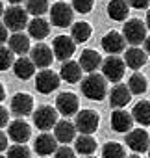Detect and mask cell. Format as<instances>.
Returning <instances> with one entry per match:
<instances>
[{
	"label": "cell",
	"mask_w": 150,
	"mask_h": 158,
	"mask_svg": "<svg viewBox=\"0 0 150 158\" xmlns=\"http://www.w3.org/2000/svg\"><path fill=\"white\" fill-rule=\"evenodd\" d=\"M82 93L89 101H104L108 95V80L104 74L89 73L82 80Z\"/></svg>",
	"instance_id": "1"
},
{
	"label": "cell",
	"mask_w": 150,
	"mask_h": 158,
	"mask_svg": "<svg viewBox=\"0 0 150 158\" xmlns=\"http://www.w3.org/2000/svg\"><path fill=\"white\" fill-rule=\"evenodd\" d=\"M28 11H26V8H21V6H11V8H8L6 11H4V15H2V23L6 24V28L8 30H11V32H22L24 28H28V24H30V21H28Z\"/></svg>",
	"instance_id": "2"
},
{
	"label": "cell",
	"mask_w": 150,
	"mask_h": 158,
	"mask_svg": "<svg viewBox=\"0 0 150 158\" xmlns=\"http://www.w3.org/2000/svg\"><path fill=\"white\" fill-rule=\"evenodd\" d=\"M126 61L122 58H119L117 54H109L104 61H102V74L106 76V80L119 84L124 76V69H126Z\"/></svg>",
	"instance_id": "3"
},
{
	"label": "cell",
	"mask_w": 150,
	"mask_h": 158,
	"mask_svg": "<svg viewBox=\"0 0 150 158\" xmlns=\"http://www.w3.org/2000/svg\"><path fill=\"white\" fill-rule=\"evenodd\" d=\"M122 35H124L126 43H130L132 47H137V45L144 43V39L148 37L146 35V23H143L139 19L126 21L124 28H122Z\"/></svg>",
	"instance_id": "4"
},
{
	"label": "cell",
	"mask_w": 150,
	"mask_h": 158,
	"mask_svg": "<svg viewBox=\"0 0 150 158\" xmlns=\"http://www.w3.org/2000/svg\"><path fill=\"white\" fill-rule=\"evenodd\" d=\"M74 19V8L67 2H56L50 6V23L57 28H67L72 24Z\"/></svg>",
	"instance_id": "5"
},
{
	"label": "cell",
	"mask_w": 150,
	"mask_h": 158,
	"mask_svg": "<svg viewBox=\"0 0 150 158\" xmlns=\"http://www.w3.org/2000/svg\"><path fill=\"white\" fill-rule=\"evenodd\" d=\"M57 108H54V106H48V104H45V106H39L35 112H34V123H35V127L39 128V130H43V132H46V130H50V128H54L56 125H57Z\"/></svg>",
	"instance_id": "6"
},
{
	"label": "cell",
	"mask_w": 150,
	"mask_h": 158,
	"mask_svg": "<svg viewBox=\"0 0 150 158\" xmlns=\"http://www.w3.org/2000/svg\"><path fill=\"white\" fill-rule=\"evenodd\" d=\"M59 82H61V76L56 74L52 69H41L35 76V88L43 95H48V93L56 91L59 88Z\"/></svg>",
	"instance_id": "7"
},
{
	"label": "cell",
	"mask_w": 150,
	"mask_h": 158,
	"mask_svg": "<svg viewBox=\"0 0 150 158\" xmlns=\"http://www.w3.org/2000/svg\"><path fill=\"white\" fill-rule=\"evenodd\" d=\"M100 123V115L95 110H82L76 114V119H74V125H76L80 134H93L97 132Z\"/></svg>",
	"instance_id": "8"
},
{
	"label": "cell",
	"mask_w": 150,
	"mask_h": 158,
	"mask_svg": "<svg viewBox=\"0 0 150 158\" xmlns=\"http://www.w3.org/2000/svg\"><path fill=\"white\" fill-rule=\"evenodd\" d=\"M52 50H54V56L59 61H67V60H70L74 50H76V41L70 35H57L52 41Z\"/></svg>",
	"instance_id": "9"
},
{
	"label": "cell",
	"mask_w": 150,
	"mask_h": 158,
	"mask_svg": "<svg viewBox=\"0 0 150 158\" xmlns=\"http://www.w3.org/2000/svg\"><path fill=\"white\" fill-rule=\"evenodd\" d=\"M126 145H128L133 152H137V154L148 152V149H150V136H148V132L143 130V128H133V130H130L128 136H126Z\"/></svg>",
	"instance_id": "10"
},
{
	"label": "cell",
	"mask_w": 150,
	"mask_h": 158,
	"mask_svg": "<svg viewBox=\"0 0 150 158\" xmlns=\"http://www.w3.org/2000/svg\"><path fill=\"white\" fill-rule=\"evenodd\" d=\"M56 108L61 115L69 117V115H76L78 114V108H80V101L78 97L70 93V91H65V93H59L57 99H56Z\"/></svg>",
	"instance_id": "11"
},
{
	"label": "cell",
	"mask_w": 150,
	"mask_h": 158,
	"mask_svg": "<svg viewBox=\"0 0 150 158\" xmlns=\"http://www.w3.org/2000/svg\"><path fill=\"white\" fill-rule=\"evenodd\" d=\"M30 58H32V61H34L37 67H41V69H48L56 56H54V50H52L48 45L39 43V45H35V47L30 50Z\"/></svg>",
	"instance_id": "12"
},
{
	"label": "cell",
	"mask_w": 150,
	"mask_h": 158,
	"mask_svg": "<svg viewBox=\"0 0 150 158\" xmlns=\"http://www.w3.org/2000/svg\"><path fill=\"white\" fill-rule=\"evenodd\" d=\"M133 121H135L133 115L128 114V112H124L122 108H115L113 114H111V128H113L115 132H120V134L130 132Z\"/></svg>",
	"instance_id": "13"
},
{
	"label": "cell",
	"mask_w": 150,
	"mask_h": 158,
	"mask_svg": "<svg viewBox=\"0 0 150 158\" xmlns=\"http://www.w3.org/2000/svg\"><path fill=\"white\" fill-rule=\"evenodd\" d=\"M124 45H126V39L120 32H108L104 37H102V48L108 52V54H120L124 50Z\"/></svg>",
	"instance_id": "14"
},
{
	"label": "cell",
	"mask_w": 150,
	"mask_h": 158,
	"mask_svg": "<svg viewBox=\"0 0 150 158\" xmlns=\"http://www.w3.org/2000/svg\"><path fill=\"white\" fill-rule=\"evenodd\" d=\"M34 149L41 156H48V154H52V152L57 151V138L52 136V134H48V132H43V134H39L35 138Z\"/></svg>",
	"instance_id": "15"
},
{
	"label": "cell",
	"mask_w": 150,
	"mask_h": 158,
	"mask_svg": "<svg viewBox=\"0 0 150 158\" xmlns=\"http://www.w3.org/2000/svg\"><path fill=\"white\" fill-rule=\"evenodd\" d=\"M11 112L19 117L30 115L34 112V99L28 93H17L11 99Z\"/></svg>",
	"instance_id": "16"
},
{
	"label": "cell",
	"mask_w": 150,
	"mask_h": 158,
	"mask_svg": "<svg viewBox=\"0 0 150 158\" xmlns=\"http://www.w3.org/2000/svg\"><path fill=\"white\" fill-rule=\"evenodd\" d=\"M76 125L74 123H70V121H57V125L54 127V136L57 138V141L59 143H63V145H67V143H70V141H74L76 139Z\"/></svg>",
	"instance_id": "17"
},
{
	"label": "cell",
	"mask_w": 150,
	"mask_h": 158,
	"mask_svg": "<svg viewBox=\"0 0 150 158\" xmlns=\"http://www.w3.org/2000/svg\"><path fill=\"white\" fill-rule=\"evenodd\" d=\"M132 95H133V93L130 91V88L119 82V84H115L113 89L109 91V102H111L113 108H124V106L132 101Z\"/></svg>",
	"instance_id": "18"
},
{
	"label": "cell",
	"mask_w": 150,
	"mask_h": 158,
	"mask_svg": "<svg viewBox=\"0 0 150 158\" xmlns=\"http://www.w3.org/2000/svg\"><path fill=\"white\" fill-rule=\"evenodd\" d=\"M8 136H10L15 143H26V141L30 139V136H32V128H30V125H28L26 121L17 119V121H13V123L8 127Z\"/></svg>",
	"instance_id": "19"
},
{
	"label": "cell",
	"mask_w": 150,
	"mask_h": 158,
	"mask_svg": "<svg viewBox=\"0 0 150 158\" xmlns=\"http://www.w3.org/2000/svg\"><path fill=\"white\" fill-rule=\"evenodd\" d=\"M82 65L78 63V61H72V60H67V61H63V65H61V69H59V76L63 78L65 82H69V84H76V82H80V78H82Z\"/></svg>",
	"instance_id": "20"
},
{
	"label": "cell",
	"mask_w": 150,
	"mask_h": 158,
	"mask_svg": "<svg viewBox=\"0 0 150 158\" xmlns=\"http://www.w3.org/2000/svg\"><path fill=\"white\" fill-rule=\"evenodd\" d=\"M146 60H148V54H146L143 48H139V47H130V48L124 52V61H126V65H128L130 69H133V71L141 69V67L146 63Z\"/></svg>",
	"instance_id": "21"
},
{
	"label": "cell",
	"mask_w": 150,
	"mask_h": 158,
	"mask_svg": "<svg viewBox=\"0 0 150 158\" xmlns=\"http://www.w3.org/2000/svg\"><path fill=\"white\" fill-rule=\"evenodd\" d=\"M35 67H37V65L32 61V58L21 56V58L15 60V63H13V73H15L17 78H21V80H28V78L34 76Z\"/></svg>",
	"instance_id": "22"
},
{
	"label": "cell",
	"mask_w": 150,
	"mask_h": 158,
	"mask_svg": "<svg viewBox=\"0 0 150 158\" xmlns=\"http://www.w3.org/2000/svg\"><path fill=\"white\" fill-rule=\"evenodd\" d=\"M102 61H104L102 56H100L97 50H91V48L84 50L82 56H80V65H82V69L87 71V73H97V69L102 67Z\"/></svg>",
	"instance_id": "23"
},
{
	"label": "cell",
	"mask_w": 150,
	"mask_h": 158,
	"mask_svg": "<svg viewBox=\"0 0 150 158\" xmlns=\"http://www.w3.org/2000/svg\"><path fill=\"white\" fill-rule=\"evenodd\" d=\"M48 32H50V24L43 17H34L30 21V24H28V35L34 37V39H37V41L45 39L48 35Z\"/></svg>",
	"instance_id": "24"
},
{
	"label": "cell",
	"mask_w": 150,
	"mask_h": 158,
	"mask_svg": "<svg viewBox=\"0 0 150 158\" xmlns=\"http://www.w3.org/2000/svg\"><path fill=\"white\" fill-rule=\"evenodd\" d=\"M8 47H10L15 54L24 56L26 52L32 50V48H30V35H26V34H22V32H17V34H13V35L8 39Z\"/></svg>",
	"instance_id": "25"
},
{
	"label": "cell",
	"mask_w": 150,
	"mask_h": 158,
	"mask_svg": "<svg viewBox=\"0 0 150 158\" xmlns=\"http://www.w3.org/2000/svg\"><path fill=\"white\" fill-rule=\"evenodd\" d=\"M130 13V4L128 0H111L108 4V15L113 21H124Z\"/></svg>",
	"instance_id": "26"
},
{
	"label": "cell",
	"mask_w": 150,
	"mask_h": 158,
	"mask_svg": "<svg viewBox=\"0 0 150 158\" xmlns=\"http://www.w3.org/2000/svg\"><path fill=\"white\" fill-rule=\"evenodd\" d=\"M74 149H76V152H80L84 156H89L97 151V139L91 134H82L74 139Z\"/></svg>",
	"instance_id": "27"
},
{
	"label": "cell",
	"mask_w": 150,
	"mask_h": 158,
	"mask_svg": "<svg viewBox=\"0 0 150 158\" xmlns=\"http://www.w3.org/2000/svg\"><path fill=\"white\" fill-rule=\"evenodd\" d=\"M91 24L85 23V21H80V23H74L72 28H70V37L76 41V43H85L89 37H91Z\"/></svg>",
	"instance_id": "28"
},
{
	"label": "cell",
	"mask_w": 150,
	"mask_h": 158,
	"mask_svg": "<svg viewBox=\"0 0 150 158\" xmlns=\"http://www.w3.org/2000/svg\"><path fill=\"white\" fill-rule=\"evenodd\" d=\"M132 115H133V119H135L139 125H143V127L150 125V102H148V101H139V102L133 106Z\"/></svg>",
	"instance_id": "29"
},
{
	"label": "cell",
	"mask_w": 150,
	"mask_h": 158,
	"mask_svg": "<svg viewBox=\"0 0 150 158\" xmlns=\"http://www.w3.org/2000/svg\"><path fill=\"white\" fill-rule=\"evenodd\" d=\"M128 88H130V91H132L133 95H143V93L146 91V88H148V82H146L144 74L133 73V74L130 76V80H128Z\"/></svg>",
	"instance_id": "30"
},
{
	"label": "cell",
	"mask_w": 150,
	"mask_h": 158,
	"mask_svg": "<svg viewBox=\"0 0 150 158\" xmlns=\"http://www.w3.org/2000/svg\"><path fill=\"white\" fill-rule=\"evenodd\" d=\"M102 158H126V151L117 141H108L102 147Z\"/></svg>",
	"instance_id": "31"
},
{
	"label": "cell",
	"mask_w": 150,
	"mask_h": 158,
	"mask_svg": "<svg viewBox=\"0 0 150 158\" xmlns=\"http://www.w3.org/2000/svg\"><path fill=\"white\" fill-rule=\"evenodd\" d=\"M26 11L34 17H41L48 11V0H26Z\"/></svg>",
	"instance_id": "32"
},
{
	"label": "cell",
	"mask_w": 150,
	"mask_h": 158,
	"mask_svg": "<svg viewBox=\"0 0 150 158\" xmlns=\"http://www.w3.org/2000/svg\"><path fill=\"white\" fill-rule=\"evenodd\" d=\"M13 54H15V52H13L10 47H4V45H2V48H0V69H2V71L13 67V63H15Z\"/></svg>",
	"instance_id": "33"
},
{
	"label": "cell",
	"mask_w": 150,
	"mask_h": 158,
	"mask_svg": "<svg viewBox=\"0 0 150 158\" xmlns=\"http://www.w3.org/2000/svg\"><path fill=\"white\" fill-rule=\"evenodd\" d=\"M8 158H32V152L24 143H15L8 149Z\"/></svg>",
	"instance_id": "34"
},
{
	"label": "cell",
	"mask_w": 150,
	"mask_h": 158,
	"mask_svg": "<svg viewBox=\"0 0 150 158\" xmlns=\"http://www.w3.org/2000/svg\"><path fill=\"white\" fill-rule=\"evenodd\" d=\"M95 0H72V8L78 13H89L93 10Z\"/></svg>",
	"instance_id": "35"
},
{
	"label": "cell",
	"mask_w": 150,
	"mask_h": 158,
	"mask_svg": "<svg viewBox=\"0 0 150 158\" xmlns=\"http://www.w3.org/2000/svg\"><path fill=\"white\" fill-rule=\"evenodd\" d=\"M54 154H56V158H76V149H70L69 145H61V147H57V151Z\"/></svg>",
	"instance_id": "36"
},
{
	"label": "cell",
	"mask_w": 150,
	"mask_h": 158,
	"mask_svg": "<svg viewBox=\"0 0 150 158\" xmlns=\"http://www.w3.org/2000/svg\"><path fill=\"white\" fill-rule=\"evenodd\" d=\"M128 4L130 8H135V10H146L150 0H128Z\"/></svg>",
	"instance_id": "37"
},
{
	"label": "cell",
	"mask_w": 150,
	"mask_h": 158,
	"mask_svg": "<svg viewBox=\"0 0 150 158\" xmlns=\"http://www.w3.org/2000/svg\"><path fill=\"white\" fill-rule=\"evenodd\" d=\"M6 123H8V110L6 108H0V125L6 127Z\"/></svg>",
	"instance_id": "38"
},
{
	"label": "cell",
	"mask_w": 150,
	"mask_h": 158,
	"mask_svg": "<svg viewBox=\"0 0 150 158\" xmlns=\"http://www.w3.org/2000/svg\"><path fill=\"white\" fill-rule=\"evenodd\" d=\"M0 32H2V34H0V41L6 43V39H10V37H8V32H6V24L4 23H2V26H0Z\"/></svg>",
	"instance_id": "39"
},
{
	"label": "cell",
	"mask_w": 150,
	"mask_h": 158,
	"mask_svg": "<svg viewBox=\"0 0 150 158\" xmlns=\"http://www.w3.org/2000/svg\"><path fill=\"white\" fill-rule=\"evenodd\" d=\"M0 139H2V143H0V149L4 151V149H6V145H8V139H6V134H4V132L0 134Z\"/></svg>",
	"instance_id": "40"
},
{
	"label": "cell",
	"mask_w": 150,
	"mask_h": 158,
	"mask_svg": "<svg viewBox=\"0 0 150 158\" xmlns=\"http://www.w3.org/2000/svg\"><path fill=\"white\" fill-rule=\"evenodd\" d=\"M144 52H146V54L150 56V35H148V37L144 39Z\"/></svg>",
	"instance_id": "41"
},
{
	"label": "cell",
	"mask_w": 150,
	"mask_h": 158,
	"mask_svg": "<svg viewBox=\"0 0 150 158\" xmlns=\"http://www.w3.org/2000/svg\"><path fill=\"white\" fill-rule=\"evenodd\" d=\"M144 23H146V28L150 30V10L146 11V21H144Z\"/></svg>",
	"instance_id": "42"
},
{
	"label": "cell",
	"mask_w": 150,
	"mask_h": 158,
	"mask_svg": "<svg viewBox=\"0 0 150 158\" xmlns=\"http://www.w3.org/2000/svg\"><path fill=\"white\" fill-rule=\"evenodd\" d=\"M8 2H10V4H11V6H19V4H21V2H22V0H8Z\"/></svg>",
	"instance_id": "43"
},
{
	"label": "cell",
	"mask_w": 150,
	"mask_h": 158,
	"mask_svg": "<svg viewBox=\"0 0 150 158\" xmlns=\"http://www.w3.org/2000/svg\"><path fill=\"white\" fill-rule=\"evenodd\" d=\"M128 158H141V156H139V154L135 152V154H132V156H128Z\"/></svg>",
	"instance_id": "44"
},
{
	"label": "cell",
	"mask_w": 150,
	"mask_h": 158,
	"mask_svg": "<svg viewBox=\"0 0 150 158\" xmlns=\"http://www.w3.org/2000/svg\"><path fill=\"white\" fill-rule=\"evenodd\" d=\"M84 158H95V156H91V154H89V156H84Z\"/></svg>",
	"instance_id": "45"
},
{
	"label": "cell",
	"mask_w": 150,
	"mask_h": 158,
	"mask_svg": "<svg viewBox=\"0 0 150 158\" xmlns=\"http://www.w3.org/2000/svg\"><path fill=\"white\" fill-rule=\"evenodd\" d=\"M148 158H150V149H148Z\"/></svg>",
	"instance_id": "46"
},
{
	"label": "cell",
	"mask_w": 150,
	"mask_h": 158,
	"mask_svg": "<svg viewBox=\"0 0 150 158\" xmlns=\"http://www.w3.org/2000/svg\"><path fill=\"white\" fill-rule=\"evenodd\" d=\"M41 158H48V156H41Z\"/></svg>",
	"instance_id": "47"
},
{
	"label": "cell",
	"mask_w": 150,
	"mask_h": 158,
	"mask_svg": "<svg viewBox=\"0 0 150 158\" xmlns=\"http://www.w3.org/2000/svg\"><path fill=\"white\" fill-rule=\"evenodd\" d=\"M61 2H63V0H61Z\"/></svg>",
	"instance_id": "48"
}]
</instances>
